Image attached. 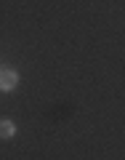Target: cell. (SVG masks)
Segmentation results:
<instances>
[{
	"instance_id": "1",
	"label": "cell",
	"mask_w": 125,
	"mask_h": 160,
	"mask_svg": "<svg viewBox=\"0 0 125 160\" xmlns=\"http://www.w3.org/2000/svg\"><path fill=\"white\" fill-rule=\"evenodd\" d=\"M16 83L19 75L13 69H0V91H11V88H16Z\"/></svg>"
},
{
	"instance_id": "2",
	"label": "cell",
	"mask_w": 125,
	"mask_h": 160,
	"mask_svg": "<svg viewBox=\"0 0 125 160\" xmlns=\"http://www.w3.org/2000/svg\"><path fill=\"white\" fill-rule=\"evenodd\" d=\"M13 133H16V128L11 120H0V139H11Z\"/></svg>"
}]
</instances>
